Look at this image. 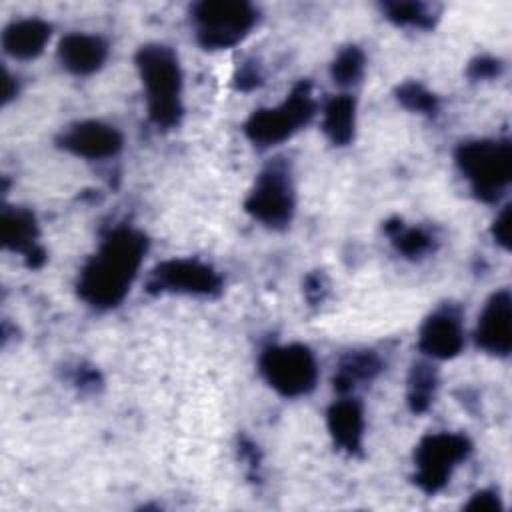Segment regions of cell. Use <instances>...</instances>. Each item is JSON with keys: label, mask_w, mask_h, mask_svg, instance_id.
Masks as SVG:
<instances>
[{"label": "cell", "mask_w": 512, "mask_h": 512, "mask_svg": "<svg viewBox=\"0 0 512 512\" xmlns=\"http://www.w3.org/2000/svg\"><path fill=\"white\" fill-rule=\"evenodd\" d=\"M364 64V52L358 46H346L336 54L330 66L332 80L338 86H354L364 76Z\"/></svg>", "instance_id": "7402d4cb"}, {"label": "cell", "mask_w": 512, "mask_h": 512, "mask_svg": "<svg viewBox=\"0 0 512 512\" xmlns=\"http://www.w3.org/2000/svg\"><path fill=\"white\" fill-rule=\"evenodd\" d=\"M146 290L150 294H190V296H218L222 292V276L200 260L172 258L160 262L148 276Z\"/></svg>", "instance_id": "9c48e42d"}, {"label": "cell", "mask_w": 512, "mask_h": 512, "mask_svg": "<svg viewBox=\"0 0 512 512\" xmlns=\"http://www.w3.org/2000/svg\"><path fill=\"white\" fill-rule=\"evenodd\" d=\"M470 452L472 442L464 434L436 432L422 438L414 450V482L426 494L440 492Z\"/></svg>", "instance_id": "52a82bcc"}, {"label": "cell", "mask_w": 512, "mask_h": 512, "mask_svg": "<svg viewBox=\"0 0 512 512\" xmlns=\"http://www.w3.org/2000/svg\"><path fill=\"white\" fill-rule=\"evenodd\" d=\"M386 234L390 236L394 248L404 254L406 258H420L432 252L434 238L418 226H404L402 220H390L384 226Z\"/></svg>", "instance_id": "d6986e66"}, {"label": "cell", "mask_w": 512, "mask_h": 512, "mask_svg": "<svg viewBox=\"0 0 512 512\" xmlns=\"http://www.w3.org/2000/svg\"><path fill=\"white\" fill-rule=\"evenodd\" d=\"M36 216L26 208H4L0 216V240L6 250L20 252L28 268H40L46 260L44 248L38 244Z\"/></svg>", "instance_id": "4fadbf2b"}, {"label": "cell", "mask_w": 512, "mask_h": 512, "mask_svg": "<svg viewBox=\"0 0 512 512\" xmlns=\"http://www.w3.org/2000/svg\"><path fill=\"white\" fill-rule=\"evenodd\" d=\"M382 370V362L374 352H352L342 358L334 374V388L340 394L350 392L358 382H370Z\"/></svg>", "instance_id": "ac0fdd59"}, {"label": "cell", "mask_w": 512, "mask_h": 512, "mask_svg": "<svg viewBox=\"0 0 512 512\" xmlns=\"http://www.w3.org/2000/svg\"><path fill=\"white\" fill-rule=\"evenodd\" d=\"M328 432L338 450L356 456L364 444V410L356 398L336 400L326 414Z\"/></svg>", "instance_id": "9a60e30c"}, {"label": "cell", "mask_w": 512, "mask_h": 512, "mask_svg": "<svg viewBox=\"0 0 512 512\" xmlns=\"http://www.w3.org/2000/svg\"><path fill=\"white\" fill-rule=\"evenodd\" d=\"M304 292H306V296H308V300L310 302H318V300H322L324 296V292H326V282H324V276L322 274H310L308 278H306V282H304Z\"/></svg>", "instance_id": "83f0119b"}, {"label": "cell", "mask_w": 512, "mask_h": 512, "mask_svg": "<svg viewBox=\"0 0 512 512\" xmlns=\"http://www.w3.org/2000/svg\"><path fill=\"white\" fill-rule=\"evenodd\" d=\"M466 510H472V512H502L504 506L500 502L498 492H494V490H480V492H476L468 500Z\"/></svg>", "instance_id": "484cf974"}, {"label": "cell", "mask_w": 512, "mask_h": 512, "mask_svg": "<svg viewBox=\"0 0 512 512\" xmlns=\"http://www.w3.org/2000/svg\"><path fill=\"white\" fill-rule=\"evenodd\" d=\"M260 374L280 396L298 398L314 390L318 380V362L304 344L270 346L260 356Z\"/></svg>", "instance_id": "8992f818"}, {"label": "cell", "mask_w": 512, "mask_h": 512, "mask_svg": "<svg viewBox=\"0 0 512 512\" xmlns=\"http://www.w3.org/2000/svg\"><path fill=\"white\" fill-rule=\"evenodd\" d=\"M108 58V44L102 36L72 32L58 44V60L62 68L76 76H90L98 72Z\"/></svg>", "instance_id": "5bb4252c"}, {"label": "cell", "mask_w": 512, "mask_h": 512, "mask_svg": "<svg viewBox=\"0 0 512 512\" xmlns=\"http://www.w3.org/2000/svg\"><path fill=\"white\" fill-rule=\"evenodd\" d=\"M16 96V88H14V80H12V76L4 70V104L8 102V100H12Z\"/></svg>", "instance_id": "f1b7e54d"}, {"label": "cell", "mask_w": 512, "mask_h": 512, "mask_svg": "<svg viewBox=\"0 0 512 512\" xmlns=\"http://www.w3.org/2000/svg\"><path fill=\"white\" fill-rule=\"evenodd\" d=\"M50 24L40 18H22L8 24L2 32L4 52L18 60H32L44 52L50 40Z\"/></svg>", "instance_id": "2e32d148"}, {"label": "cell", "mask_w": 512, "mask_h": 512, "mask_svg": "<svg viewBox=\"0 0 512 512\" xmlns=\"http://www.w3.org/2000/svg\"><path fill=\"white\" fill-rule=\"evenodd\" d=\"M148 240L130 226L110 230L78 276V296L98 310L116 308L134 284Z\"/></svg>", "instance_id": "6da1fadb"}, {"label": "cell", "mask_w": 512, "mask_h": 512, "mask_svg": "<svg viewBox=\"0 0 512 512\" xmlns=\"http://www.w3.org/2000/svg\"><path fill=\"white\" fill-rule=\"evenodd\" d=\"M464 346V328L460 312L454 306H444L432 312L418 332V348L436 360H450Z\"/></svg>", "instance_id": "7c38bea8"}, {"label": "cell", "mask_w": 512, "mask_h": 512, "mask_svg": "<svg viewBox=\"0 0 512 512\" xmlns=\"http://www.w3.org/2000/svg\"><path fill=\"white\" fill-rule=\"evenodd\" d=\"M246 212L268 228H286L296 208L294 184L282 162L266 166L244 202Z\"/></svg>", "instance_id": "ba28073f"}, {"label": "cell", "mask_w": 512, "mask_h": 512, "mask_svg": "<svg viewBox=\"0 0 512 512\" xmlns=\"http://www.w3.org/2000/svg\"><path fill=\"white\" fill-rule=\"evenodd\" d=\"M136 68L150 120L162 130L178 126L184 108L182 70L176 52L166 44H146L136 52Z\"/></svg>", "instance_id": "7a4b0ae2"}, {"label": "cell", "mask_w": 512, "mask_h": 512, "mask_svg": "<svg viewBox=\"0 0 512 512\" xmlns=\"http://www.w3.org/2000/svg\"><path fill=\"white\" fill-rule=\"evenodd\" d=\"M502 72V62L498 58L490 56H480L470 62L468 66V76L472 80H490Z\"/></svg>", "instance_id": "cb8c5ba5"}, {"label": "cell", "mask_w": 512, "mask_h": 512, "mask_svg": "<svg viewBox=\"0 0 512 512\" xmlns=\"http://www.w3.org/2000/svg\"><path fill=\"white\" fill-rule=\"evenodd\" d=\"M322 128L334 146L350 144L356 130V100L350 94L332 96L324 106Z\"/></svg>", "instance_id": "e0dca14e"}, {"label": "cell", "mask_w": 512, "mask_h": 512, "mask_svg": "<svg viewBox=\"0 0 512 512\" xmlns=\"http://www.w3.org/2000/svg\"><path fill=\"white\" fill-rule=\"evenodd\" d=\"M456 164L484 202H496L512 178V144L508 140H468L456 148Z\"/></svg>", "instance_id": "3957f363"}, {"label": "cell", "mask_w": 512, "mask_h": 512, "mask_svg": "<svg viewBox=\"0 0 512 512\" xmlns=\"http://www.w3.org/2000/svg\"><path fill=\"white\" fill-rule=\"evenodd\" d=\"M386 18L398 26H414V28H432L436 22L434 10L424 2H386L382 6Z\"/></svg>", "instance_id": "44dd1931"}, {"label": "cell", "mask_w": 512, "mask_h": 512, "mask_svg": "<svg viewBox=\"0 0 512 512\" xmlns=\"http://www.w3.org/2000/svg\"><path fill=\"white\" fill-rule=\"evenodd\" d=\"M58 146L86 160H106L120 154L124 138L118 128L100 120H82L70 124L58 136Z\"/></svg>", "instance_id": "30bf717a"}, {"label": "cell", "mask_w": 512, "mask_h": 512, "mask_svg": "<svg viewBox=\"0 0 512 512\" xmlns=\"http://www.w3.org/2000/svg\"><path fill=\"white\" fill-rule=\"evenodd\" d=\"M510 236H512V206H504L502 212L496 216L492 224V238L496 244H500L504 250L510 248Z\"/></svg>", "instance_id": "d4e9b609"}, {"label": "cell", "mask_w": 512, "mask_h": 512, "mask_svg": "<svg viewBox=\"0 0 512 512\" xmlns=\"http://www.w3.org/2000/svg\"><path fill=\"white\" fill-rule=\"evenodd\" d=\"M196 40L206 50H226L248 36L258 20L252 4L240 0H206L192 8Z\"/></svg>", "instance_id": "5b68a950"}, {"label": "cell", "mask_w": 512, "mask_h": 512, "mask_svg": "<svg viewBox=\"0 0 512 512\" xmlns=\"http://www.w3.org/2000/svg\"><path fill=\"white\" fill-rule=\"evenodd\" d=\"M234 82H236V88H238V90H252V88H256V86L262 82V74H260V70H258L256 64L248 62V64H244V66L236 72Z\"/></svg>", "instance_id": "4316f807"}, {"label": "cell", "mask_w": 512, "mask_h": 512, "mask_svg": "<svg viewBox=\"0 0 512 512\" xmlns=\"http://www.w3.org/2000/svg\"><path fill=\"white\" fill-rule=\"evenodd\" d=\"M436 388H438L436 370L426 362L414 364L412 372H410V378H408V406H410V410L416 412V414L426 412L430 408V404L434 402Z\"/></svg>", "instance_id": "ffe728a7"}, {"label": "cell", "mask_w": 512, "mask_h": 512, "mask_svg": "<svg viewBox=\"0 0 512 512\" xmlns=\"http://www.w3.org/2000/svg\"><path fill=\"white\" fill-rule=\"evenodd\" d=\"M396 96L398 102L412 112H420L426 116H434L438 112V98L418 82H404L402 86H398Z\"/></svg>", "instance_id": "603a6c76"}, {"label": "cell", "mask_w": 512, "mask_h": 512, "mask_svg": "<svg viewBox=\"0 0 512 512\" xmlns=\"http://www.w3.org/2000/svg\"><path fill=\"white\" fill-rule=\"evenodd\" d=\"M316 112V100L308 80L298 82L286 100L274 108H260L244 124L246 138L260 148L276 146L306 126Z\"/></svg>", "instance_id": "277c9868"}, {"label": "cell", "mask_w": 512, "mask_h": 512, "mask_svg": "<svg viewBox=\"0 0 512 512\" xmlns=\"http://www.w3.org/2000/svg\"><path fill=\"white\" fill-rule=\"evenodd\" d=\"M476 346L492 356H508L512 350V296L510 292L498 290L494 292L476 324L474 332Z\"/></svg>", "instance_id": "8fae6325"}]
</instances>
